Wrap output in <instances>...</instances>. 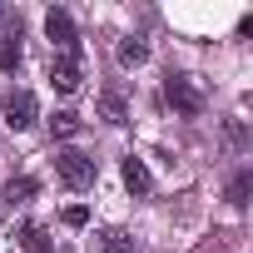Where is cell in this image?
I'll list each match as a JSON object with an SVG mask.
<instances>
[{"mask_svg": "<svg viewBox=\"0 0 253 253\" xmlns=\"http://www.w3.org/2000/svg\"><path fill=\"white\" fill-rule=\"evenodd\" d=\"M164 99H169L179 114H199V109H204V89H199L189 75H169V80H164Z\"/></svg>", "mask_w": 253, "mask_h": 253, "instance_id": "obj_1", "label": "cell"}, {"mask_svg": "<svg viewBox=\"0 0 253 253\" xmlns=\"http://www.w3.org/2000/svg\"><path fill=\"white\" fill-rule=\"evenodd\" d=\"M55 169H60V179H65L70 189H89V184H94V159H89V154H80V149L55 154Z\"/></svg>", "mask_w": 253, "mask_h": 253, "instance_id": "obj_2", "label": "cell"}, {"mask_svg": "<svg viewBox=\"0 0 253 253\" xmlns=\"http://www.w3.org/2000/svg\"><path fill=\"white\" fill-rule=\"evenodd\" d=\"M45 35H50L55 55H80V35H75V20L65 10H50L45 15Z\"/></svg>", "mask_w": 253, "mask_h": 253, "instance_id": "obj_3", "label": "cell"}, {"mask_svg": "<svg viewBox=\"0 0 253 253\" xmlns=\"http://www.w3.org/2000/svg\"><path fill=\"white\" fill-rule=\"evenodd\" d=\"M50 84H55L60 94H80V84H84L80 55H55V60H50Z\"/></svg>", "mask_w": 253, "mask_h": 253, "instance_id": "obj_4", "label": "cell"}, {"mask_svg": "<svg viewBox=\"0 0 253 253\" xmlns=\"http://www.w3.org/2000/svg\"><path fill=\"white\" fill-rule=\"evenodd\" d=\"M35 114H40V104H35V94H30V89H10V94H5V124H10L15 134H20V129H30Z\"/></svg>", "mask_w": 253, "mask_h": 253, "instance_id": "obj_5", "label": "cell"}, {"mask_svg": "<svg viewBox=\"0 0 253 253\" xmlns=\"http://www.w3.org/2000/svg\"><path fill=\"white\" fill-rule=\"evenodd\" d=\"M124 189H129L134 199H144V194L154 189V179H149V169H144V159H134V154L124 159Z\"/></svg>", "mask_w": 253, "mask_h": 253, "instance_id": "obj_6", "label": "cell"}, {"mask_svg": "<svg viewBox=\"0 0 253 253\" xmlns=\"http://www.w3.org/2000/svg\"><path fill=\"white\" fill-rule=\"evenodd\" d=\"M99 119H104V124H129V104H124L119 89H104V94H99Z\"/></svg>", "mask_w": 253, "mask_h": 253, "instance_id": "obj_7", "label": "cell"}, {"mask_svg": "<svg viewBox=\"0 0 253 253\" xmlns=\"http://www.w3.org/2000/svg\"><path fill=\"white\" fill-rule=\"evenodd\" d=\"M35 189H40V184H35V179H25V174H20V179H10V184H5V189H0V199H5V209H25V204H30V199H35Z\"/></svg>", "mask_w": 253, "mask_h": 253, "instance_id": "obj_8", "label": "cell"}, {"mask_svg": "<svg viewBox=\"0 0 253 253\" xmlns=\"http://www.w3.org/2000/svg\"><path fill=\"white\" fill-rule=\"evenodd\" d=\"M15 238H20V248H25V253H55L40 223H20V233H15Z\"/></svg>", "mask_w": 253, "mask_h": 253, "instance_id": "obj_9", "label": "cell"}, {"mask_svg": "<svg viewBox=\"0 0 253 253\" xmlns=\"http://www.w3.org/2000/svg\"><path fill=\"white\" fill-rule=\"evenodd\" d=\"M80 129H84V119H80L75 109H60V114L50 119V134H55V139H75Z\"/></svg>", "mask_w": 253, "mask_h": 253, "instance_id": "obj_10", "label": "cell"}, {"mask_svg": "<svg viewBox=\"0 0 253 253\" xmlns=\"http://www.w3.org/2000/svg\"><path fill=\"white\" fill-rule=\"evenodd\" d=\"M0 70H20V25L0 35Z\"/></svg>", "mask_w": 253, "mask_h": 253, "instance_id": "obj_11", "label": "cell"}, {"mask_svg": "<svg viewBox=\"0 0 253 253\" xmlns=\"http://www.w3.org/2000/svg\"><path fill=\"white\" fill-rule=\"evenodd\" d=\"M144 60H149V45H144L139 35L119 40V65H144Z\"/></svg>", "mask_w": 253, "mask_h": 253, "instance_id": "obj_12", "label": "cell"}, {"mask_svg": "<svg viewBox=\"0 0 253 253\" xmlns=\"http://www.w3.org/2000/svg\"><path fill=\"white\" fill-rule=\"evenodd\" d=\"M99 248H104V253H134V238L124 233V228H104V233H99Z\"/></svg>", "mask_w": 253, "mask_h": 253, "instance_id": "obj_13", "label": "cell"}, {"mask_svg": "<svg viewBox=\"0 0 253 253\" xmlns=\"http://www.w3.org/2000/svg\"><path fill=\"white\" fill-rule=\"evenodd\" d=\"M248 189H253V174H248V169H238V174H233V184H228V204H233V209H243V204H248Z\"/></svg>", "mask_w": 253, "mask_h": 253, "instance_id": "obj_14", "label": "cell"}, {"mask_svg": "<svg viewBox=\"0 0 253 253\" xmlns=\"http://www.w3.org/2000/svg\"><path fill=\"white\" fill-rule=\"evenodd\" d=\"M65 223H70V228H84V223H89V209L70 204V209H65Z\"/></svg>", "mask_w": 253, "mask_h": 253, "instance_id": "obj_15", "label": "cell"}]
</instances>
